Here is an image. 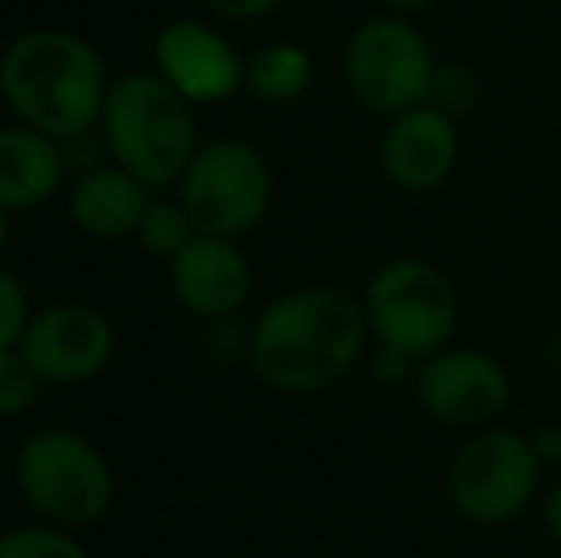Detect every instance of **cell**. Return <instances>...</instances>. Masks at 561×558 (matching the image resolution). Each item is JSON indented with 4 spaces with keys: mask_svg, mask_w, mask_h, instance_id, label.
I'll return each instance as SVG.
<instances>
[{
    "mask_svg": "<svg viewBox=\"0 0 561 558\" xmlns=\"http://www.w3.org/2000/svg\"><path fill=\"white\" fill-rule=\"evenodd\" d=\"M149 203H153V187H146L138 176L118 169L115 161L100 164L84 176H73L66 195V210L73 226L100 241L134 238Z\"/></svg>",
    "mask_w": 561,
    "mask_h": 558,
    "instance_id": "5bb4252c",
    "label": "cell"
},
{
    "mask_svg": "<svg viewBox=\"0 0 561 558\" xmlns=\"http://www.w3.org/2000/svg\"><path fill=\"white\" fill-rule=\"evenodd\" d=\"M4 246H8V210L0 207V253H4Z\"/></svg>",
    "mask_w": 561,
    "mask_h": 558,
    "instance_id": "4316f807",
    "label": "cell"
},
{
    "mask_svg": "<svg viewBox=\"0 0 561 558\" xmlns=\"http://www.w3.org/2000/svg\"><path fill=\"white\" fill-rule=\"evenodd\" d=\"M508 375L485 352L444 349L416 372V402L444 424H485L508 406Z\"/></svg>",
    "mask_w": 561,
    "mask_h": 558,
    "instance_id": "8fae6325",
    "label": "cell"
},
{
    "mask_svg": "<svg viewBox=\"0 0 561 558\" xmlns=\"http://www.w3.org/2000/svg\"><path fill=\"white\" fill-rule=\"evenodd\" d=\"M176 200L199 234L237 241L256 230L272 207V169L264 153L241 138L203 141L180 176Z\"/></svg>",
    "mask_w": 561,
    "mask_h": 558,
    "instance_id": "5b68a950",
    "label": "cell"
},
{
    "mask_svg": "<svg viewBox=\"0 0 561 558\" xmlns=\"http://www.w3.org/2000/svg\"><path fill=\"white\" fill-rule=\"evenodd\" d=\"M153 73L195 107L222 104L237 89H244V58L203 20L164 23L153 38Z\"/></svg>",
    "mask_w": 561,
    "mask_h": 558,
    "instance_id": "30bf717a",
    "label": "cell"
},
{
    "mask_svg": "<svg viewBox=\"0 0 561 558\" xmlns=\"http://www.w3.org/2000/svg\"><path fill=\"white\" fill-rule=\"evenodd\" d=\"M46 383L35 375V367L23 360L20 349H8L0 352V418L12 421L23 418L31 406L38 402Z\"/></svg>",
    "mask_w": 561,
    "mask_h": 558,
    "instance_id": "d6986e66",
    "label": "cell"
},
{
    "mask_svg": "<svg viewBox=\"0 0 561 558\" xmlns=\"http://www.w3.org/2000/svg\"><path fill=\"white\" fill-rule=\"evenodd\" d=\"M409 364H413L409 356H401V352H393V349H382V352H378V360H375V372H378V379L398 383V379H405Z\"/></svg>",
    "mask_w": 561,
    "mask_h": 558,
    "instance_id": "603a6c76",
    "label": "cell"
},
{
    "mask_svg": "<svg viewBox=\"0 0 561 558\" xmlns=\"http://www.w3.org/2000/svg\"><path fill=\"white\" fill-rule=\"evenodd\" d=\"M458 161V127L432 104L393 115L382 135V169L401 192H436Z\"/></svg>",
    "mask_w": 561,
    "mask_h": 558,
    "instance_id": "4fadbf2b",
    "label": "cell"
},
{
    "mask_svg": "<svg viewBox=\"0 0 561 558\" xmlns=\"http://www.w3.org/2000/svg\"><path fill=\"white\" fill-rule=\"evenodd\" d=\"M31 314L35 310H31L23 283L15 280V272H8L4 264H0V352L20 349L23 329H27Z\"/></svg>",
    "mask_w": 561,
    "mask_h": 558,
    "instance_id": "44dd1931",
    "label": "cell"
},
{
    "mask_svg": "<svg viewBox=\"0 0 561 558\" xmlns=\"http://www.w3.org/2000/svg\"><path fill=\"white\" fill-rule=\"evenodd\" d=\"M180 306L203 321H229L252 295V264L229 238L199 234L169 261Z\"/></svg>",
    "mask_w": 561,
    "mask_h": 558,
    "instance_id": "7c38bea8",
    "label": "cell"
},
{
    "mask_svg": "<svg viewBox=\"0 0 561 558\" xmlns=\"http://www.w3.org/2000/svg\"><path fill=\"white\" fill-rule=\"evenodd\" d=\"M542 516H547V532L561 544V482L550 490V498H547V509H542Z\"/></svg>",
    "mask_w": 561,
    "mask_h": 558,
    "instance_id": "d4e9b609",
    "label": "cell"
},
{
    "mask_svg": "<svg viewBox=\"0 0 561 558\" xmlns=\"http://www.w3.org/2000/svg\"><path fill=\"white\" fill-rule=\"evenodd\" d=\"M542 459L519 432H478L450 463V501L473 524H504L531 501Z\"/></svg>",
    "mask_w": 561,
    "mask_h": 558,
    "instance_id": "ba28073f",
    "label": "cell"
},
{
    "mask_svg": "<svg viewBox=\"0 0 561 558\" xmlns=\"http://www.w3.org/2000/svg\"><path fill=\"white\" fill-rule=\"evenodd\" d=\"M382 4H390L393 12H421V8L436 4V0H382Z\"/></svg>",
    "mask_w": 561,
    "mask_h": 558,
    "instance_id": "484cf974",
    "label": "cell"
},
{
    "mask_svg": "<svg viewBox=\"0 0 561 558\" xmlns=\"http://www.w3.org/2000/svg\"><path fill=\"white\" fill-rule=\"evenodd\" d=\"M210 12L226 15V20H260V15L275 12L283 0H203Z\"/></svg>",
    "mask_w": 561,
    "mask_h": 558,
    "instance_id": "7402d4cb",
    "label": "cell"
},
{
    "mask_svg": "<svg viewBox=\"0 0 561 558\" xmlns=\"http://www.w3.org/2000/svg\"><path fill=\"white\" fill-rule=\"evenodd\" d=\"M134 238H138V246L146 249L149 257L172 261V257L184 253V249L199 238V230H195L192 215H187L180 200H153L146 215H141Z\"/></svg>",
    "mask_w": 561,
    "mask_h": 558,
    "instance_id": "e0dca14e",
    "label": "cell"
},
{
    "mask_svg": "<svg viewBox=\"0 0 561 558\" xmlns=\"http://www.w3.org/2000/svg\"><path fill=\"white\" fill-rule=\"evenodd\" d=\"M20 352L46 387H81L115 356V329L89 303H54L31 314Z\"/></svg>",
    "mask_w": 561,
    "mask_h": 558,
    "instance_id": "9c48e42d",
    "label": "cell"
},
{
    "mask_svg": "<svg viewBox=\"0 0 561 558\" xmlns=\"http://www.w3.org/2000/svg\"><path fill=\"white\" fill-rule=\"evenodd\" d=\"M61 141L35 127H0V207L35 210L66 187Z\"/></svg>",
    "mask_w": 561,
    "mask_h": 558,
    "instance_id": "9a60e30c",
    "label": "cell"
},
{
    "mask_svg": "<svg viewBox=\"0 0 561 558\" xmlns=\"http://www.w3.org/2000/svg\"><path fill=\"white\" fill-rule=\"evenodd\" d=\"M478 96H481V81L470 66H462V61H439L428 96L432 107H439V112H447L455 119V115L470 112L478 104Z\"/></svg>",
    "mask_w": 561,
    "mask_h": 558,
    "instance_id": "ffe728a7",
    "label": "cell"
},
{
    "mask_svg": "<svg viewBox=\"0 0 561 558\" xmlns=\"http://www.w3.org/2000/svg\"><path fill=\"white\" fill-rule=\"evenodd\" d=\"M370 333L382 349L409 360L444 352L458 329V298L447 276L424 261H393L378 269L363 295Z\"/></svg>",
    "mask_w": 561,
    "mask_h": 558,
    "instance_id": "8992f818",
    "label": "cell"
},
{
    "mask_svg": "<svg viewBox=\"0 0 561 558\" xmlns=\"http://www.w3.org/2000/svg\"><path fill=\"white\" fill-rule=\"evenodd\" d=\"M432 46L413 23L398 15H375L347 38L344 77L352 96L378 115H401L428 104L436 81Z\"/></svg>",
    "mask_w": 561,
    "mask_h": 558,
    "instance_id": "52a82bcc",
    "label": "cell"
},
{
    "mask_svg": "<svg viewBox=\"0 0 561 558\" xmlns=\"http://www.w3.org/2000/svg\"><path fill=\"white\" fill-rule=\"evenodd\" d=\"M363 303L336 287L272 298L249 329L252 372L283 395H318L344 379L367 344Z\"/></svg>",
    "mask_w": 561,
    "mask_h": 558,
    "instance_id": "6da1fadb",
    "label": "cell"
},
{
    "mask_svg": "<svg viewBox=\"0 0 561 558\" xmlns=\"http://www.w3.org/2000/svg\"><path fill=\"white\" fill-rule=\"evenodd\" d=\"M531 444H535V455L547 463V459H554V455H561V432L558 429H542Z\"/></svg>",
    "mask_w": 561,
    "mask_h": 558,
    "instance_id": "cb8c5ba5",
    "label": "cell"
},
{
    "mask_svg": "<svg viewBox=\"0 0 561 558\" xmlns=\"http://www.w3.org/2000/svg\"><path fill=\"white\" fill-rule=\"evenodd\" d=\"M15 490L54 528H89L112 509L115 470L73 429H38L15 452Z\"/></svg>",
    "mask_w": 561,
    "mask_h": 558,
    "instance_id": "277c9868",
    "label": "cell"
},
{
    "mask_svg": "<svg viewBox=\"0 0 561 558\" xmlns=\"http://www.w3.org/2000/svg\"><path fill=\"white\" fill-rule=\"evenodd\" d=\"M313 81V61L302 46L295 43H272L260 46L244 61V89L267 104H290L298 100Z\"/></svg>",
    "mask_w": 561,
    "mask_h": 558,
    "instance_id": "2e32d148",
    "label": "cell"
},
{
    "mask_svg": "<svg viewBox=\"0 0 561 558\" xmlns=\"http://www.w3.org/2000/svg\"><path fill=\"white\" fill-rule=\"evenodd\" d=\"M0 558H92V555L66 528L23 524V528H12L0 536Z\"/></svg>",
    "mask_w": 561,
    "mask_h": 558,
    "instance_id": "ac0fdd59",
    "label": "cell"
},
{
    "mask_svg": "<svg viewBox=\"0 0 561 558\" xmlns=\"http://www.w3.org/2000/svg\"><path fill=\"white\" fill-rule=\"evenodd\" d=\"M112 73L89 38L61 27L23 31L0 54V96L23 127L66 141L100 127Z\"/></svg>",
    "mask_w": 561,
    "mask_h": 558,
    "instance_id": "7a4b0ae2",
    "label": "cell"
},
{
    "mask_svg": "<svg viewBox=\"0 0 561 558\" xmlns=\"http://www.w3.org/2000/svg\"><path fill=\"white\" fill-rule=\"evenodd\" d=\"M100 135L118 169L138 176L153 192L180 184L184 169L203 146L195 127V104H187L157 73L115 77L100 115Z\"/></svg>",
    "mask_w": 561,
    "mask_h": 558,
    "instance_id": "3957f363",
    "label": "cell"
}]
</instances>
